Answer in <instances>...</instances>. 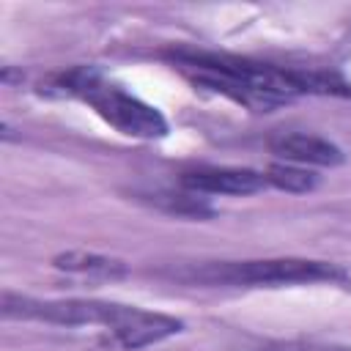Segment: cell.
I'll return each mask as SVG.
<instances>
[{"instance_id": "cell-1", "label": "cell", "mask_w": 351, "mask_h": 351, "mask_svg": "<svg viewBox=\"0 0 351 351\" xmlns=\"http://www.w3.org/2000/svg\"><path fill=\"white\" fill-rule=\"evenodd\" d=\"M173 63L184 69L197 85L225 93L255 112H269L299 93L351 96V85L346 80L324 71H296L271 63H252L233 55L192 52V49L173 52Z\"/></svg>"}, {"instance_id": "cell-2", "label": "cell", "mask_w": 351, "mask_h": 351, "mask_svg": "<svg viewBox=\"0 0 351 351\" xmlns=\"http://www.w3.org/2000/svg\"><path fill=\"white\" fill-rule=\"evenodd\" d=\"M3 315L5 318H36V321L60 324V326H101L107 329L115 346L129 348V351L159 343L167 329V321L162 313L115 304V302H99V299L41 302L30 296L3 293Z\"/></svg>"}, {"instance_id": "cell-3", "label": "cell", "mask_w": 351, "mask_h": 351, "mask_svg": "<svg viewBox=\"0 0 351 351\" xmlns=\"http://www.w3.org/2000/svg\"><path fill=\"white\" fill-rule=\"evenodd\" d=\"M184 282L230 285V288H280L310 282H346L348 274L329 261L307 258H263V261H225L173 271Z\"/></svg>"}, {"instance_id": "cell-4", "label": "cell", "mask_w": 351, "mask_h": 351, "mask_svg": "<svg viewBox=\"0 0 351 351\" xmlns=\"http://www.w3.org/2000/svg\"><path fill=\"white\" fill-rule=\"evenodd\" d=\"M55 88H60L69 96H80L82 101H88L121 134L140 137V140H154V137L167 134V121L156 107L145 104L143 99L132 96L121 85L110 82L93 66H80V69L60 74L55 80Z\"/></svg>"}, {"instance_id": "cell-5", "label": "cell", "mask_w": 351, "mask_h": 351, "mask_svg": "<svg viewBox=\"0 0 351 351\" xmlns=\"http://www.w3.org/2000/svg\"><path fill=\"white\" fill-rule=\"evenodd\" d=\"M181 186L200 195H255L269 186L266 173L250 167H197L181 173Z\"/></svg>"}, {"instance_id": "cell-6", "label": "cell", "mask_w": 351, "mask_h": 351, "mask_svg": "<svg viewBox=\"0 0 351 351\" xmlns=\"http://www.w3.org/2000/svg\"><path fill=\"white\" fill-rule=\"evenodd\" d=\"M269 148H271V154H277L288 165L335 167L346 159L335 143H329L318 134H307V132H280L269 140Z\"/></svg>"}, {"instance_id": "cell-7", "label": "cell", "mask_w": 351, "mask_h": 351, "mask_svg": "<svg viewBox=\"0 0 351 351\" xmlns=\"http://www.w3.org/2000/svg\"><path fill=\"white\" fill-rule=\"evenodd\" d=\"M52 263L63 271H77V274H101V277L126 274L123 261L107 258V255H93V252H60L52 258Z\"/></svg>"}, {"instance_id": "cell-8", "label": "cell", "mask_w": 351, "mask_h": 351, "mask_svg": "<svg viewBox=\"0 0 351 351\" xmlns=\"http://www.w3.org/2000/svg\"><path fill=\"white\" fill-rule=\"evenodd\" d=\"M266 181H269V186H277V189L293 192V195L310 192V189H315V184H318V178H315L313 173L302 170L299 165H288V162H285V165H282V162L271 165V167L266 170Z\"/></svg>"}, {"instance_id": "cell-9", "label": "cell", "mask_w": 351, "mask_h": 351, "mask_svg": "<svg viewBox=\"0 0 351 351\" xmlns=\"http://www.w3.org/2000/svg\"><path fill=\"white\" fill-rule=\"evenodd\" d=\"M151 203H156L159 208L170 211V214H178V217H211L214 208L208 203H203L200 197H192V195H173V192H154L148 195Z\"/></svg>"}, {"instance_id": "cell-10", "label": "cell", "mask_w": 351, "mask_h": 351, "mask_svg": "<svg viewBox=\"0 0 351 351\" xmlns=\"http://www.w3.org/2000/svg\"><path fill=\"white\" fill-rule=\"evenodd\" d=\"M282 351H351L343 346H285Z\"/></svg>"}]
</instances>
